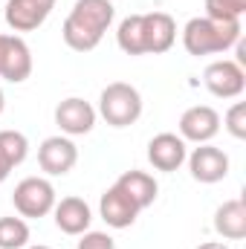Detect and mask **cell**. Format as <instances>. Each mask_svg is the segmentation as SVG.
<instances>
[{"mask_svg": "<svg viewBox=\"0 0 246 249\" xmlns=\"http://www.w3.org/2000/svg\"><path fill=\"white\" fill-rule=\"evenodd\" d=\"M116 9L110 0H75L61 26L64 44L75 53H90L102 44L105 32L110 29Z\"/></svg>", "mask_w": 246, "mask_h": 249, "instance_id": "obj_1", "label": "cell"}, {"mask_svg": "<svg viewBox=\"0 0 246 249\" xmlns=\"http://www.w3.org/2000/svg\"><path fill=\"white\" fill-rule=\"evenodd\" d=\"M241 41V20H214V18H191L183 29V47L188 55H217L232 50Z\"/></svg>", "mask_w": 246, "mask_h": 249, "instance_id": "obj_2", "label": "cell"}, {"mask_svg": "<svg viewBox=\"0 0 246 249\" xmlns=\"http://www.w3.org/2000/svg\"><path fill=\"white\" fill-rule=\"evenodd\" d=\"M96 113L110 127H130L142 116V93L127 81H113L102 90Z\"/></svg>", "mask_w": 246, "mask_h": 249, "instance_id": "obj_3", "label": "cell"}, {"mask_svg": "<svg viewBox=\"0 0 246 249\" xmlns=\"http://www.w3.org/2000/svg\"><path fill=\"white\" fill-rule=\"evenodd\" d=\"M55 186L47 177H26L15 186L12 203L20 217H47L55 209Z\"/></svg>", "mask_w": 246, "mask_h": 249, "instance_id": "obj_4", "label": "cell"}, {"mask_svg": "<svg viewBox=\"0 0 246 249\" xmlns=\"http://www.w3.org/2000/svg\"><path fill=\"white\" fill-rule=\"evenodd\" d=\"M203 81H206V90L217 99H238L246 90V72L238 61H229V58H220V61H211L203 72Z\"/></svg>", "mask_w": 246, "mask_h": 249, "instance_id": "obj_5", "label": "cell"}, {"mask_svg": "<svg viewBox=\"0 0 246 249\" xmlns=\"http://www.w3.org/2000/svg\"><path fill=\"white\" fill-rule=\"evenodd\" d=\"M75 162H78V148H75V142L70 139V136H47L44 142H41V148H38V165H41V171L44 174H50V177H64V174H70L72 168H75Z\"/></svg>", "mask_w": 246, "mask_h": 249, "instance_id": "obj_6", "label": "cell"}, {"mask_svg": "<svg viewBox=\"0 0 246 249\" xmlns=\"http://www.w3.org/2000/svg\"><path fill=\"white\" fill-rule=\"evenodd\" d=\"M185 160H188L191 177H194L197 183H203V186L220 183V180H226V174H229V157H226V151L214 148L211 142L194 148Z\"/></svg>", "mask_w": 246, "mask_h": 249, "instance_id": "obj_7", "label": "cell"}, {"mask_svg": "<svg viewBox=\"0 0 246 249\" xmlns=\"http://www.w3.org/2000/svg\"><path fill=\"white\" fill-rule=\"evenodd\" d=\"M55 0H6V23L15 32H35L53 15Z\"/></svg>", "mask_w": 246, "mask_h": 249, "instance_id": "obj_8", "label": "cell"}, {"mask_svg": "<svg viewBox=\"0 0 246 249\" xmlns=\"http://www.w3.org/2000/svg\"><path fill=\"white\" fill-rule=\"evenodd\" d=\"M180 136L185 142H197V145H206L217 136L220 130V113L209 105H194L188 107L183 116H180Z\"/></svg>", "mask_w": 246, "mask_h": 249, "instance_id": "obj_9", "label": "cell"}, {"mask_svg": "<svg viewBox=\"0 0 246 249\" xmlns=\"http://www.w3.org/2000/svg\"><path fill=\"white\" fill-rule=\"evenodd\" d=\"M32 75V50L20 35H6L3 38V53H0V78L20 84Z\"/></svg>", "mask_w": 246, "mask_h": 249, "instance_id": "obj_10", "label": "cell"}, {"mask_svg": "<svg viewBox=\"0 0 246 249\" xmlns=\"http://www.w3.org/2000/svg\"><path fill=\"white\" fill-rule=\"evenodd\" d=\"M96 116H99L96 107L90 102L78 99V96L64 99L55 107V124L61 127L64 136H84V133H90L93 124H96Z\"/></svg>", "mask_w": 246, "mask_h": 249, "instance_id": "obj_11", "label": "cell"}, {"mask_svg": "<svg viewBox=\"0 0 246 249\" xmlns=\"http://www.w3.org/2000/svg\"><path fill=\"white\" fill-rule=\"evenodd\" d=\"M188 157V145H185L183 136L177 133H157L151 142H148V162L157 168V171H177Z\"/></svg>", "mask_w": 246, "mask_h": 249, "instance_id": "obj_12", "label": "cell"}, {"mask_svg": "<svg viewBox=\"0 0 246 249\" xmlns=\"http://www.w3.org/2000/svg\"><path fill=\"white\" fill-rule=\"evenodd\" d=\"M99 212H102V220H105L110 229H127V226H133L136 217H139V206H136L119 186H110L102 194Z\"/></svg>", "mask_w": 246, "mask_h": 249, "instance_id": "obj_13", "label": "cell"}, {"mask_svg": "<svg viewBox=\"0 0 246 249\" xmlns=\"http://www.w3.org/2000/svg\"><path fill=\"white\" fill-rule=\"evenodd\" d=\"M53 214H55V226L61 229L64 235H72V238L84 235L90 229V223H93V212H90L87 200H81V197H61V200H55Z\"/></svg>", "mask_w": 246, "mask_h": 249, "instance_id": "obj_14", "label": "cell"}, {"mask_svg": "<svg viewBox=\"0 0 246 249\" xmlns=\"http://www.w3.org/2000/svg\"><path fill=\"white\" fill-rule=\"evenodd\" d=\"M145 18V55H162L177 41V23L165 12H148Z\"/></svg>", "mask_w": 246, "mask_h": 249, "instance_id": "obj_15", "label": "cell"}, {"mask_svg": "<svg viewBox=\"0 0 246 249\" xmlns=\"http://www.w3.org/2000/svg\"><path fill=\"white\" fill-rule=\"evenodd\" d=\"M214 232L226 241H244L246 238V203L241 197L226 200L214 212Z\"/></svg>", "mask_w": 246, "mask_h": 249, "instance_id": "obj_16", "label": "cell"}, {"mask_svg": "<svg viewBox=\"0 0 246 249\" xmlns=\"http://www.w3.org/2000/svg\"><path fill=\"white\" fill-rule=\"evenodd\" d=\"M113 186H119L139 206V212L142 209H148V206H154V200H157V191H159V186H157V180L148 174V171H124L122 177L113 183Z\"/></svg>", "mask_w": 246, "mask_h": 249, "instance_id": "obj_17", "label": "cell"}, {"mask_svg": "<svg viewBox=\"0 0 246 249\" xmlns=\"http://www.w3.org/2000/svg\"><path fill=\"white\" fill-rule=\"evenodd\" d=\"M116 44L124 55H145V18L127 15L116 29Z\"/></svg>", "mask_w": 246, "mask_h": 249, "instance_id": "obj_18", "label": "cell"}, {"mask_svg": "<svg viewBox=\"0 0 246 249\" xmlns=\"http://www.w3.org/2000/svg\"><path fill=\"white\" fill-rule=\"evenodd\" d=\"M29 226L23 217H0V249H26Z\"/></svg>", "mask_w": 246, "mask_h": 249, "instance_id": "obj_19", "label": "cell"}, {"mask_svg": "<svg viewBox=\"0 0 246 249\" xmlns=\"http://www.w3.org/2000/svg\"><path fill=\"white\" fill-rule=\"evenodd\" d=\"M0 151L12 168H18L29 157V139L20 130H0Z\"/></svg>", "mask_w": 246, "mask_h": 249, "instance_id": "obj_20", "label": "cell"}, {"mask_svg": "<svg viewBox=\"0 0 246 249\" xmlns=\"http://www.w3.org/2000/svg\"><path fill=\"white\" fill-rule=\"evenodd\" d=\"M246 12V0H206V18L214 20H241Z\"/></svg>", "mask_w": 246, "mask_h": 249, "instance_id": "obj_21", "label": "cell"}, {"mask_svg": "<svg viewBox=\"0 0 246 249\" xmlns=\"http://www.w3.org/2000/svg\"><path fill=\"white\" fill-rule=\"evenodd\" d=\"M223 127L235 136V139H246V102H235L229 110H226V119Z\"/></svg>", "mask_w": 246, "mask_h": 249, "instance_id": "obj_22", "label": "cell"}, {"mask_svg": "<svg viewBox=\"0 0 246 249\" xmlns=\"http://www.w3.org/2000/svg\"><path fill=\"white\" fill-rule=\"evenodd\" d=\"M75 249H116V241L107 232H93L87 229L84 235H78V247Z\"/></svg>", "mask_w": 246, "mask_h": 249, "instance_id": "obj_23", "label": "cell"}, {"mask_svg": "<svg viewBox=\"0 0 246 249\" xmlns=\"http://www.w3.org/2000/svg\"><path fill=\"white\" fill-rule=\"evenodd\" d=\"M12 171H15V168L9 165V160H6V157H3V151H0V183H3V180H9V174H12Z\"/></svg>", "mask_w": 246, "mask_h": 249, "instance_id": "obj_24", "label": "cell"}, {"mask_svg": "<svg viewBox=\"0 0 246 249\" xmlns=\"http://www.w3.org/2000/svg\"><path fill=\"white\" fill-rule=\"evenodd\" d=\"M197 249H229L226 244H220V241H209V244H200Z\"/></svg>", "mask_w": 246, "mask_h": 249, "instance_id": "obj_25", "label": "cell"}, {"mask_svg": "<svg viewBox=\"0 0 246 249\" xmlns=\"http://www.w3.org/2000/svg\"><path fill=\"white\" fill-rule=\"evenodd\" d=\"M3 107H6V96H3V90H0V113H3Z\"/></svg>", "mask_w": 246, "mask_h": 249, "instance_id": "obj_26", "label": "cell"}, {"mask_svg": "<svg viewBox=\"0 0 246 249\" xmlns=\"http://www.w3.org/2000/svg\"><path fill=\"white\" fill-rule=\"evenodd\" d=\"M26 249H53V247H41V244H38V247H26Z\"/></svg>", "mask_w": 246, "mask_h": 249, "instance_id": "obj_27", "label": "cell"}, {"mask_svg": "<svg viewBox=\"0 0 246 249\" xmlns=\"http://www.w3.org/2000/svg\"><path fill=\"white\" fill-rule=\"evenodd\" d=\"M3 38H6V35H3V32H0V53H3Z\"/></svg>", "mask_w": 246, "mask_h": 249, "instance_id": "obj_28", "label": "cell"}]
</instances>
